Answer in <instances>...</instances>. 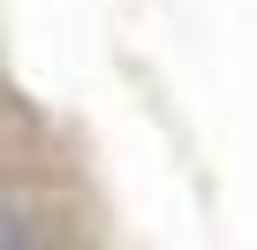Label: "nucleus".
I'll list each match as a JSON object with an SVG mask.
<instances>
[{
    "mask_svg": "<svg viewBox=\"0 0 257 250\" xmlns=\"http://www.w3.org/2000/svg\"><path fill=\"white\" fill-rule=\"evenodd\" d=\"M0 250H61V227L38 197L23 190H0Z\"/></svg>",
    "mask_w": 257,
    "mask_h": 250,
    "instance_id": "nucleus-1",
    "label": "nucleus"
}]
</instances>
